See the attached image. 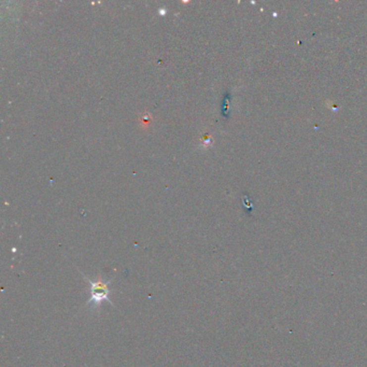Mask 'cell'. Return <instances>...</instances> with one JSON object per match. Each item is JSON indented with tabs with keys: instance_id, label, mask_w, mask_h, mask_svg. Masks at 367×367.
Instances as JSON below:
<instances>
[{
	"instance_id": "cell-1",
	"label": "cell",
	"mask_w": 367,
	"mask_h": 367,
	"mask_svg": "<svg viewBox=\"0 0 367 367\" xmlns=\"http://www.w3.org/2000/svg\"><path fill=\"white\" fill-rule=\"evenodd\" d=\"M81 275H82L83 279L86 282H89L91 284V297L90 300L86 302V305H93V308H99L101 307V304L104 301L109 302L112 306H114L113 302L110 300V288L109 284L112 282V280H109V281H104V279L102 277H98L95 280H91L90 278L86 277L82 271H80Z\"/></svg>"
}]
</instances>
